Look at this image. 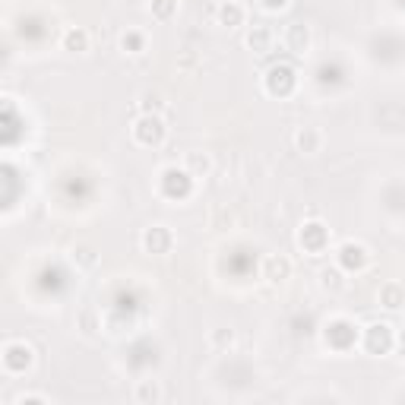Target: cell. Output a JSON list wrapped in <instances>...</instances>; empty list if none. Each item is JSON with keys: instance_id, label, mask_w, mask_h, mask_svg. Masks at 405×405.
<instances>
[{"instance_id": "1", "label": "cell", "mask_w": 405, "mask_h": 405, "mask_svg": "<svg viewBox=\"0 0 405 405\" xmlns=\"http://www.w3.org/2000/svg\"><path fill=\"white\" fill-rule=\"evenodd\" d=\"M133 140L140 146H158L165 140V124L158 114H143V117L133 124Z\"/></svg>"}, {"instance_id": "2", "label": "cell", "mask_w": 405, "mask_h": 405, "mask_svg": "<svg viewBox=\"0 0 405 405\" xmlns=\"http://www.w3.org/2000/svg\"><path fill=\"white\" fill-rule=\"evenodd\" d=\"M298 241L310 256H317L326 250V244H330V228L323 225V222H308V225H301Z\"/></svg>"}, {"instance_id": "3", "label": "cell", "mask_w": 405, "mask_h": 405, "mask_svg": "<svg viewBox=\"0 0 405 405\" xmlns=\"http://www.w3.org/2000/svg\"><path fill=\"white\" fill-rule=\"evenodd\" d=\"M393 346V326L390 323H370L368 330H364V348L374 355L380 352H390Z\"/></svg>"}, {"instance_id": "4", "label": "cell", "mask_w": 405, "mask_h": 405, "mask_svg": "<svg viewBox=\"0 0 405 405\" xmlns=\"http://www.w3.org/2000/svg\"><path fill=\"white\" fill-rule=\"evenodd\" d=\"M143 247L149 250V254L165 256L168 250L174 247V234H171V228H168V225H152V228H146V234H143Z\"/></svg>"}, {"instance_id": "5", "label": "cell", "mask_w": 405, "mask_h": 405, "mask_svg": "<svg viewBox=\"0 0 405 405\" xmlns=\"http://www.w3.org/2000/svg\"><path fill=\"white\" fill-rule=\"evenodd\" d=\"M29 364H32V348L26 342H7V348H3V368L10 374H23Z\"/></svg>"}, {"instance_id": "6", "label": "cell", "mask_w": 405, "mask_h": 405, "mask_svg": "<svg viewBox=\"0 0 405 405\" xmlns=\"http://www.w3.org/2000/svg\"><path fill=\"white\" fill-rule=\"evenodd\" d=\"M368 260H370V254H368V247L364 244H358V241H346L342 247H339V266H346V270H364L368 266Z\"/></svg>"}, {"instance_id": "7", "label": "cell", "mask_w": 405, "mask_h": 405, "mask_svg": "<svg viewBox=\"0 0 405 405\" xmlns=\"http://www.w3.org/2000/svg\"><path fill=\"white\" fill-rule=\"evenodd\" d=\"M282 41H285V48L288 51H294V54H304L310 48V29L304 23H292L285 29V35H282Z\"/></svg>"}, {"instance_id": "8", "label": "cell", "mask_w": 405, "mask_h": 405, "mask_svg": "<svg viewBox=\"0 0 405 405\" xmlns=\"http://www.w3.org/2000/svg\"><path fill=\"white\" fill-rule=\"evenodd\" d=\"M294 146H298L301 152H308V156L320 152V146H323V130H320V127H314V124L301 127L298 133H294Z\"/></svg>"}, {"instance_id": "9", "label": "cell", "mask_w": 405, "mask_h": 405, "mask_svg": "<svg viewBox=\"0 0 405 405\" xmlns=\"http://www.w3.org/2000/svg\"><path fill=\"white\" fill-rule=\"evenodd\" d=\"M377 298H380V304L386 310H399L405 308V285L402 282H386V285H380Z\"/></svg>"}, {"instance_id": "10", "label": "cell", "mask_w": 405, "mask_h": 405, "mask_svg": "<svg viewBox=\"0 0 405 405\" xmlns=\"http://www.w3.org/2000/svg\"><path fill=\"white\" fill-rule=\"evenodd\" d=\"M263 272H266V279L270 282H285L288 276H292V260L288 256H266V263H263Z\"/></svg>"}, {"instance_id": "11", "label": "cell", "mask_w": 405, "mask_h": 405, "mask_svg": "<svg viewBox=\"0 0 405 405\" xmlns=\"http://www.w3.org/2000/svg\"><path fill=\"white\" fill-rule=\"evenodd\" d=\"M133 399H136V402H143V405L162 402V399H165L162 383H158V380H140V383H136V390H133Z\"/></svg>"}, {"instance_id": "12", "label": "cell", "mask_w": 405, "mask_h": 405, "mask_svg": "<svg viewBox=\"0 0 405 405\" xmlns=\"http://www.w3.org/2000/svg\"><path fill=\"white\" fill-rule=\"evenodd\" d=\"M272 41H276V32H272L270 26H254V32L247 35V45L254 48V51H260V54L270 51Z\"/></svg>"}, {"instance_id": "13", "label": "cell", "mask_w": 405, "mask_h": 405, "mask_svg": "<svg viewBox=\"0 0 405 405\" xmlns=\"http://www.w3.org/2000/svg\"><path fill=\"white\" fill-rule=\"evenodd\" d=\"M64 48L73 54H83L89 51V32L86 29H67L64 32Z\"/></svg>"}, {"instance_id": "14", "label": "cell", "mask_w": 405, "mask_h": 405, "mask_svg": "<svg viewBox=\"0 0 405 405\" xmlns=\"http://www.w3.org/2000/svg\"><path fill=\"white\" fill-rule=\"evenodd\" d=\"M218 23L228 26V29L241 26V23H244V7H241V3H232V0H228V3H222V7H218Z\"/></svg>"}, {"instance_id": "15", "label": "cell", "mask_w": 405, "mask_h": 405, "mask_svg": "<svg viewBox=\"0 0 405 405\" xmlns=\"http://www.w3.org/2000/svg\"><path fill=\"white\" fill-rule=\"evenodd\" d=\"M120 48L124 51H130V54H140V51H146V35L140 29H130V32H124V38H120Z\"/></svg>"}, {"instance_id": "16", "label": "cell", "mask_w": 405, "mask_h": 405, "mask_svg": "<svg viewBox=\"0 0 405 405\" xmlns=\"http://www.w3.org/2000/svg\"><path fill=\"white\" fill-rule=\"evenodd\" d=\"M209 156H200V152H190L187 156V174L190 178H202V174H209Z\"/></svg>"}, {"instance_id": "17", "label": "cell", "mask_w": 405, "mask_h": 405, "mask_svg": "<svg viewBox=\"0 0 405 405\" xmlns=\"http://www.w3.org/2000/svg\"><path fill=\"white\" fill-rule=\"evenodd\" d=\"M320 279H323V288H326V292H342V288H346L342 270H336V266H332V270H323Z\"/></svg>"}, {"instance_id": "18", "label": "cell", "mask_w": 405, "mask_h": 405, "mask_svg": "<svg viewBox=\"0 0 405 405\" xmlns=\"http://www.w3.org/2000/svg\"><path fill=\"white\" fill-rule=\"evenodd\" d=\"M149 10L156 19H171V16L178 13V0H152Z\"/></svg>"}, {"instance_id": "19", "label": "cell", "mask_w": 405, "mask_h": 405, "mask_svg": "<svg viewBox=\"0 0 405 405\" xmlns=\"http://www.w3.org/2000/svg\"><path fill=\"white\" fill-rule=\"evenodd\" d=\"M76 260H79V266H83V270H92V266L98 263V256H95V250H92L89 244H79V247H73V263Z\"/></svg>"}, {"instance_id": "20", "label": "cell", "mask_w": 405, "mask_h": 405, "mask_svg": "<svg viewBox=\"0 0 405 405\" xmlns=\"http://www.w3.org/2000/svg\"><path fill=\"white\" fill-rule=\"evenodd\" d=\"M212 342H225V346H232V342H234V332L232 330H216V332H212Z\"/></svg>"}, {"instance_id": "21", "label": "cell", "mask_w": 405, "mask_h": 405, "mask_svg": "<svg viewBox=\"0 0 405 405\" xmlns=\"http://www.w3.org/2000/svg\"><path fill=\"white\" fill-rule=\"evenodd\" d=\"M285 3H288V0H263V7H266V10H282Z\"/></svg>"}]
</instances>
